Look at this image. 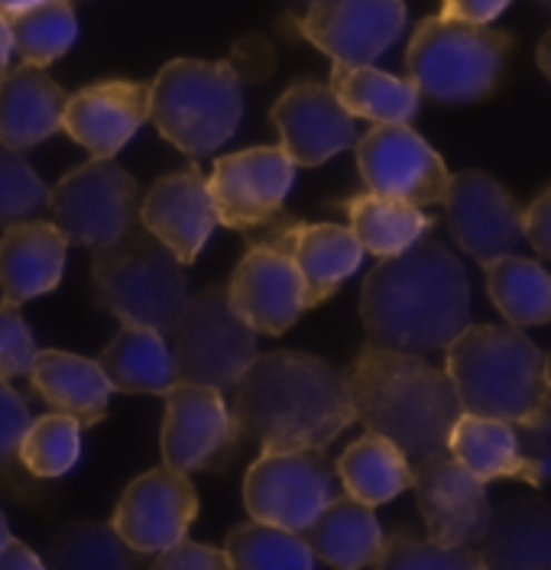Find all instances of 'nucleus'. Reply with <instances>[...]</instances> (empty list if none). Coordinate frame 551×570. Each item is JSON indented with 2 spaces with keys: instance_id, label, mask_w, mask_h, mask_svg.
<instances>
[{
  "instance_id": "1",
  "label": "nucleus",
  "mask_w": 551,
  "mask_h": 570,
  "mask_svg": "<svg viewBox=\"0 0 551 570\" xmlns=\"http://www.w3.org/2000/svg\"><path fill=\"white\" fill-rule=\"evenodd\" d=\"M361 318L376 347L419 356L444 351L471 324L461 259L432 237L380 259L364 279Z\"/></svg>"
},
{
  "instance_id": "2",
  "label": "nucleus",
  "mask_w": 551,
  "mask_h": 570,
  "mask_svg": "<svg viewBox=\"0 0 551 570\" xmlns=\"http://www.w3.org/2000/svg\"><path fill=\"white\" fill-rule=\"evenodd\" d=\"M230 415L259 451H325L357 422L347 380L315 354H257L234 386Z\"/></svg>"
},
{
  "instance_id": "3",
  "label": "nucleus",
  "mask_w": 551,
  "mask_h": 570,
  "mask_svg": "<svg viewBox=\"0 0 551 570\" xmlns=\"http://www.w3.org/2000/svg\"><path fill=\"white\" fill-rule=\"evenodd\" d=\"M357 422L393 441L409 463L447 451L451 428L464 415L451 376L419 354L364 344L344 373Z\"/></svg>"
},
{
  "instance_id": "4",
  "label": "nucleus",
  "mask_w": 551,
  "mask_h": 570,
  "mask_svg": "<svg viewBox=\"0 0 551 570\" xmlns=\"http://www.w3.org/2000/svg\"><path fill=\"white\" fill-rule=\"evenodd\" d=\"M273 71V49L244 39L227 59H173L149 81V120L185 156H211L244 117V88Z\"/></svg>"
},
{
  "instance_id": "5",
  "label": "nucleus",
  "mask_w": 551,
  "mask_h": 570,
  "mask_svg": "<svg viewBox=\"0 0 551 570\" xmlns=\"http://www.w3.org/2000/svg\"><path fill=\"white\" fill-rule=\"evenodd\" d=\"M444 360L468 415L519 425L551 395L549 354L513 324H468Z\"/></svg>"
},
{
  "instance_id": "6",
  "label": "nucleus",
  "mask_w": 551,
  "mask_h": 570,
  "mask_svg": "<svg viewBox=\"0 0 551 570\" xmlns=\"http://www.w3.org/2000/svg\"><path fill=\"white\" fill-rule=\"evenodd\" d=\"M91 288L124 327L173 334L188 302L185 266L144 227H130L110 247L95 249Z\"/></svg>"
},
{
  "instance_id": "7",
  "label": "nucleus",
  "mask_w": 551,
  "mask_h": 570,
  "mask_svg": "<svg viewBox=\"0 0 551 570\" xmlns=\"http://www.w3.org/2000/svg\"><path fill=\"white\" fill-rule=\"evenodd\" d=\"M513 36L480 23L425 17L405 49V75L441 105L483 101L503 81Z\"/></svg>"
},
{
  "instance_id": "8",
  "label": "nucleus",
  "mask_w": 551,
  "mask_h": 570,
  "mask_svg": "<svg viewBox=\"0 0 551 570\" xmlns=\"http://www.w3.org/2000/svg\"><path fill=\"white\" fill-rule=\"evenodd\" d=\"M173 360L179 383L234 390L247 366L257 360V334L237 318L227 302V285H208L185 302L173 327Z\"/></svg>"
},
{
  "instance_id": "9",
  "label": "nucleus",
  "mask_w": 551,
  "mask_h": 570,
  "mask_svg": "<svg viewBox=\"0 0 551 570\" xmlns=\"http://www.w3.org/2000/svg\"><path fill=\"white\" fill-rule=\"evenodd\" d=\"M140 185L114 159H91L49 191V220L69 244L110 247L140 220Z\"/></svg>"
},
{
  "instance_id": "10",
  "label": "nucleus",
  "mask_w": 551,
  "mask_h": 570,
  "mask_svg": "<svg viewBox=\"0 0 551 570\" xmlns=\"http://www.w3.org/2000/svg\"><path fill=\"white\" fill-rule=\"evenodd\" d=\"M334 497L337 473L325 451H263L244 476L250 519L289 532H305Z\"/></svg>"
},
{
  "instance_id": "11",
  "label": "nucleus",
  "mask_w": 551,
  "mask_h": 570,
  "mask_svg": "<svg viewBox=\"0 0 551 570\" xmlns=\"http://www.w3.org/2000/svg\"><path fill=\"white\" fill-rule=\"evenodd\" d=\"M357 169L367 191L415 208L441 205L451 181L444 159L409 124H373L357 140Z\"/></svg>"
},
{
  "instance_id": "12",
  "label": "nucleus",
  "mask_w": 551,
  "mask_h": 570,
  "mask_svg": "<svg viewBox=\"0 0 551 570\" xmlns=\"http://www.w3.org/2000/svg\"><path fill=\"white\" fill-rule=\"evenodd\" d=\"M405 0H308L295 30L341 66H373L405 33Z\"/></svg>"
},
{
  "instance_id": "13",
  "label": "nucleus",
  "mask_w": 551,
  "mask_h": 570,
  "mask_svg": "<svg viewBox=\"0 0 551 570\" xmlns=\"http://www.w3.org/2000/svg\"><path fill=\"white\" fill-rule=\"evenodd\" d=\"M295 181V163L279 146H254L220 156L208 176V195L220 227L257 230L276 217Z\"/></svg>"
},
{
  "instance_id": "14",
  "label": "nucleus",
  "mask_w": 551,
  "mask_h": 570,
  "mask_svg": "<svg viewBox=\"0 0 551 570\" xmlns=\"http://www.w3.org/2000/svg\"><path fill=\"white\" fill-rule=\"evenodd\" d=\"M240 428L224 402V392L195 383H176L166 392L163 461L169 470L191 473L230 461L240 444Z\"/></svg>"
},
{
  "instance_id": "15",
  "label": "nucleus",
  "mask_w": 551,
  "mask_h": 570,
  "mask_svg": "<svg viewBox=\"0 0 551 570\" xmlns=\"http://www.w3.org/2000/svg\"><path fill=\"white\" fill-rule=\"evenodd\" d=\"M444 205V224L457 247L474 256L480 266L510 256L522 237V208L515 205L510 188L503 181L468 169L447 181V191L441 198Z\"/></svg>"
},
{
  "instance_id": "16",
  "label": "nucleus",
  "mask_w": 551,
  "mask_h": 570,
  "mask_svg": "<svg viewBox=\"0 0 551 570\" xmlns=\"http://www.w3.org/2000/svg\"><path fill=\"white\" fill-rule=\"evenodd\" d=\"M247 240L269 244L293 259V266L305 285V305H325L331 295L347 283L361 263L364 247L351 234V227L341 224H308L289 214L269 217L257 230H247Z\"/></svg>"
},
{
  "instance_id": "17",
  "label": "nucleus",
  "mask_w": 551,
  "mask_h": 570,
  "mask_svg": "<svg viewBox=\"0 0 551 570\" xmlns=\"http://www.w3.org/2000/svg\"><path fill=\"white\" fill-rule=\"evenodd\" d=\"M195 515H198V493L188 473L156 466L124 490L110 525L134 551L159 554L185 541Z\"/></svg>"
},
{
  "instance_id": "18",
  "label": "nucleus",
  "mask_w": 551,
  "mask_h": 570,
  "mask_svg": "<svg viewBox=\"0 0 551 570\" xmlns=\"http://www.w3.org/2000/svg\"><path fill=\"white\" fill-rule=\"evenodd\" d=\"M412 490L432 541L451 548L480 544L493 512L486 483L464 470L447 451L412 463Z\"/></svg>"
},
{
  "instance_id": "19",
  "label": "nucleus",
  "mask_w": 551,
  "mask_h": 570,
  "mask_svg": "<svg viewBox=\"0 0 551 570\" xmlns=\"http://www.w3.org/2000/svg\"><path fill=\"white\" fill-rule=\"evenodd\" d=\"M227 302L254 334H286L308 308L293 259L257 240H247V253L227 283Z\"/></svg>"
},
{
  "instance_id": "20",
  "label": "nucleus",
  "mask_w": 551,
  "mask_h": 570,
  "mask_svg": "<svg viewBox=\"0 0 551 570\" xmlns=\"http://www.w3.org/2000/svg\"><path fill=\"white\" fill-rule=\"evenodd\" d=\"M269 120L279 130V149L295 166H322L357 142L354 117L322 81L305 78L289 85L269 110Z\"/></svg>"
},
{
  "instance_id": "21",
  "label": "nucleus",
  "mask_w": 551,
  "mask_h": 570,
  "mask_svg": "<svg viewBox=\"0 0 551 570\" xmlns=\"http://www.w3.org/2000/svg\"><path fill=\"white\" fill-rule=\"evenodd\" d=\"M147 120L149 85L127 78L95 81L69 95L62 110V130L85 146L91 159H114Z\"/></svg>"
},
{
  "instance_id": "22",
  "label": "nucleus",
  "mask_w": 551,
  "mask_h": 570,
  "mask_svg": "<svg viewBox=\"0 0 551 570\" xmlns=\"http://www.w3.org/2000/svg\"><path fill=\"white\" fill-rule=\"evenodd\" d=\"M140 224L163 247L173 249L183 266L195 263L218 227L208 176L198 166H185L152 181L140 202Z\"/></svg>"
},
{
  "instance_id": "23",
  "label": "nucleus",
  "mask_w": 551,
  "mask_h": 570,
  "mask_svg": "<svg viewBox=\"0 0 551 570\" xmlns=\"http://www.w3.org/2000/svg\"><path fill=\"white\" fill-rule=\"evenodd\" d=\"M69 240L52 220H17L0 237V292L3 302L23 305L62 283Z\"/></svg>"
},
{
  "instance_id": "24",
  "label": "nucleus",
  "mask_w": 551,
  "mask_h": 570,
  "mask_svg": "<svg viewBox=\"0 0 551 570\" xmlns=\"http://www.w3.org/2000/svg\"><path fill=\"white\" fill-rule=\"evenodd\" d=\"M66 88L39 66L0 71V142L10 149H33L62 130Z\"/></svg>"
},
{
  "instance_id": "25",
  "label": "nucleus",
  "mask_w": 551,
  "mask_h": 570,
  "mask_svg": "<svg viewBox=\"0 0 551 570\" xmlns=\"http://www.w3.org/2000/svg\"><path fill=\"white\" fill-rule=\"evenodd\" d=\"M478 554L483 570H551L549 499H513L493 509Z\"/></svg>"
},
{
  "instance_id": "26",
  "label": "nucleus",
  "mask_w": 551,
  "mask_h": 570,
  "mask_svg": "<svg viewBox=\"0 0 551 570\" xmlns=\"http://www.w3.org/2000/svg\"><path fill=\"white\" fill-rule=\"evenodd\" d=\"M27 376L52 412L69 415L81 428L98 425L108 415L114 390L98 360H85L69 351H39Z\"/></svg>"
},
{
  "instance_id": "27",
  "label": "nucleus",
  "mask_w": 551,
  "mask_h": 570,
  "mask_svg": "<svg viewBox=\"0 0 551 570\" xmlns=\"http://www.w3.org/2000/svg\"><path fill=\"white\" fill-rule=\"evenodd\" d=\"M312 554L334 570H367L383 551V525L373 515V505L354 497L331 499L322 515L305 529Z\"/></svg>"
},
{
  "instance_id": "28",
  "label": "nucleus",
  "mask_w": 551,
  "mask_h": 570,
  "mask_svg": "<svg viewBox=\"0 0 551 570\" xmlns=\"http://www.w3.org/2000/svg\"><path fill=\"white\" fill-rule=\"evenodd\" d=\"M98 366L108 376L110 390L127 395H166L179 383L166 334L149 327H120V334L98 356Z\"/></svg>"
},
{
  "instance_id": "29",
  "label": "nucleus",
  "mask_w": 551,
  "mask_h": 570,
  "mask_svg": "<svg viewBox=\"0 0 551 570\" xmlns=\"http://www.w3.org/2000/svg\"><path fill=\"white\" fill-rule=\"evenodd\" d=\"M328 88L341 107L357 120L373 124H409L419 114V88L409 78H396L373 66L334 62Z\"/></svg>"
},
{
  "instance_id": "30",
  "label": "nucleus",
  "mask_w": 551,
  "mask_h": 570,
  "mask_svg": "<svg viewBox=\"0 0 551 570\" xmlns=\"http://www.w3.org/2000/svg\"><path fill=\"white\" fill-rule=\"evenodd\" d=\"M337 208H344L347 224H351V234L357 237V244L364 247V253H373L380 259L415 247L422 237H429V230L435 224L422 208H415L409 202L373 195V191L351 195Z\"/></svg>"
},
{
  "instance_id": "31",
  "label": "nucleus",
  "mask_w": 551,
  "mask_h": 570,
  "mask_svg": "<svg viewBox=\"0 0 551 570\" xmlns=\"http://www.w3.org/2000/svg\"><path fill=\"white\" fill-rule=\"evenodd\" d=\"M344 493L367 505H383L396 499L405 490H412V463L403 451L380 438V434H364L357 438L334 466Z\"/></svg>"
},
{
  "instance_id": "32",
  "label": "nucleus",
  "mask_w": 551,
  "mask_h": 570,
  "mask_svg": "<svg viewBox=\"0 0 551 570\" xmlns=\"http://www.w3.org/2000/svg\"><path fill=\"white\" fill-rule=\"evenodd\" d=\"M447 454L471 470L478 480H522V454L513 422L483 419V415H461L451 428Z\"/></svg>"
},
{
  "instance_id": "33",
  "label": "nucleus",
  "mask_w": 551,
  "mask_h": 570,
  "mask_svg": "<svg viewBox=\"0 0 551 570\" xmlns=\"http://www.w3.org/2000/svg\"><path fill=\"white\" fill-rule=\"evenodd\" d=\"M486 292L496 312L513 327H532L551 321V273L525 256H500L483 266Z\"/></svg>"
},
{
  "instance_id": "34",
  "label": "nucleus",
  "mask_w": 551,
  "mask_h": 570,
  "mask_svg": "<svg viewBox=\"0 0 551 570\" xmlns=\"http://www.w3.org/2000/svg\"><path fill=\"white\" fill-rule=\"evenodd\" d=\"M49 570H144V554L134 551L110 522H72L46 548Z\"/></svg>"
},
{
  "instance_id": "35",
  "label": "nucleus",
  "mask_w": 551,
  "mask_h": 570,
  "mask_svg": "<svg viewBox=\"0 0 551 570\" xmlns=\"http://www.w3.org/2000/svg\"><path fill=\"white\" fill-rule=\"evenodd\" d=\"M230 570H315V554L302 532L266 522H244L224 541Z\"/></svg>"
},
{
  "instance_id": "36",
  "label": "nucleus",
  "mask_w": 551,
  "mask_h": 570,
  "mask_svg": "<svg viewBox=\"0 0 551 570\" xmlns=\"http://www.w3.org/2000/svg\"><path fill=\"white\" fill-rule=\"evenodd\" d=\"M7 20L13 33V52H20L23 62L39 69L62 59L78 39L72 0H42Z\"/></svg>"
},
{
  "instance_id": "37",
  "label": "nucleus",
  "mask_w": 551,
  "mask_h": 570,
  "mask_svg": "<svg viewBox=\"0 0 551 570\" xmlns=\"http://www.w3.org/2000/svg\"><path fill=\"white\" fill-rule=\"evenodd\" d=\"M30 422H33V412L27 399L13 386L0 383V497L37 509L49 499V490H46V480H37L20 461V444Z\"/></svg>"
},
{
  "instance_id": "38",
  "label": "nucleus",
  "mask_w": 551,
  "mask_h": 570,
  "mask_svg": "<svg viewBox=\"0 0 551 570\" xmlns=\"http://www.w3.org/2000/svg\"><path fill=\"white\" fill-rule=\"evenodd\" d=\"M78 458H81V425L75 419L52 412L30 422L20 444V461L37 480L66 476Z\"/></svg>"
},
{
  "instance_id": "39",
  "label": "nucleus",
  "mask_w": 551,
  "mask_h": 570,
  "mask_svg": "<svg viewBox=\"0 0 551 570\" xmlns=\"http://www.w3.org/2000/svg\"><path fill=\"white\" fill-rule=\"evenodd\" d=\"M376 570H483L474 548H451L412 532L386 534Z\"/></svg>"
},
{
  "instance_id": "40",
  "label": "nucleus",
  "mask_w": 551,
  "mask_h": 570,
  "mask_svg": "<svg viewBox=\"0 0 551 570\" xmlns=\"http://www.w3.org/2000/svg\"><path fill=\"white\" fill-rule=\"evenodd\" d=\"M46 202H49L46 181L30 169L20 149L0 142V224L27 220L42 212Z\"/></svg>"
},
{
  "instance_id": "41",
  "label": "nucleus",
  "mask_w": 551,
  "mask_h": 570,
  "mask_svg": "<svg viewBox=\"0 0 551 570\" xmlns=\"http://www.w3.org/2000/svg\"><path fill=\"white\" fill-rule=\"evenodd\" d=\"M522 454V483L545 487L551 480V395L515 425Z\"/></svg>"
},
{
  "instance_id": "42",
  "label": "nucleus",
  "mask_w": 551,
  "mask_h": 570,
  "mask_svg": "<svg viewBox=\"0 0 551 570\" xmlns=\"http://www.w3.org/2000/svg\"><path fill=\"white\" fill-rule=\"evenodd\" d=\"M37 341L20 305L0 302V383L27 376L37 360Z\"/></svg>"
},
{
  "instance_id": "43",
  "label": "nucleus",
  "mask_w": 551,
  "mask_h": 570,
  "mask_svg": "<svg viewBox=\"0 0 551 570\" xmlns=\"http://www.w3.org/2000/svg\"><path fill=\"white\" fill-rule=\"evenodd\" d=\"M149 570H230L224 548L211 544H198V541H179L166 551L156 554Z\"/></svg>"
},
{
  "instance_id": "44",
  "label": "nucleus",
  "mask_w": 551,
  "mask_h": 570,
  "mask_svg": "<svg viewBox=\"0 0 551 570\" xmlns=\"http://www.w3.org/2000/svg\"><path fill=\"white\" fill-rule=\"evenodd\" d=\"M522 237L539 256L551 259V185L522 208Z\"/></svg>"
},
{
  "instance_id": "45",
  "label": "nucleus",
  "mask_w": 551,
  "mask_h": 570,
  "mask_svg": "<svg viewBox=\"0 0 551 570\" xmlns=\"http://www.w3.org/2000/svg\"><path fill=\"white\" fill-rule=\"evenodd\" d=\"M513 0H441V17L490 27Z\"/></svg>"
},
{
  "instance_id": "46",
  "label": "nucleus",
  "mask_w": 551,
  "mask_h": 570,
  "mask_svg": "<svg viewBox=\"0 0 551 570\" xmlns=\"http://www.w3.org/2000/svg\"><path fill=\"white\" fill-rule=\"evenodd\" d=\"M0 570H49L46 561L39 558L37 551L17 538H10L3 548H0Z\"/></svg>"
},
{
  "instance_id": "47",
  "label": "nucleus",
  "mask_w": 551,
  "mask_h": 570,
  "mask_svg": "<svg viewBox=\"0 0 551 570\" xmlns=\"http://www.w3.org/2000/svg\"><path fill=\"white\" fill-rule=\"evenodd\" d=\"M13 59V33H10V20L0 13V71L10 69Z\"/></svg>"
},
{
  "instance_id": "48",
  "label": "nucleus",
  "mask_w": 551,
  "mask_h": 570,
  "mask_svg": "<svg viewBox=\"0 0 551 570\" xmlns=\"http://www.w3.org/2000/svg\"><path fill=\"white\" fill-rule=\"evenodd\" d=\"M535 62H539V69L545 71V78H549V81H551V30L545 36H542V42H539Z\"/></svg>"
},
{
  "instance_id": "49",
  "label": "nucleus",
  "mask_w": 551,
  "mask_h": 570,
  "mask_svg": "<svg viewBox=\"0 0 551 570\" xmlns=\"http://www.w3.org/2000/svg\"><path fill=\"white\" fill-rule=\"evenodd\" d=\"M33 3H42V0H0V13H3V17H13V13L27 10V7H33Z\"/></svg>"
},
{
  "instance_id": "50",
  "label": "nucleus",
  "mask_w": 551,
  "mask_h": 570,
  "mask_svg": "<svg viewBox=\"0 0 551 570\" xmlns=\"http://www.w3.org/2000/svg\"><path fill=\"white\" fill-rule=\"evenodd\" d=\"M10 541V525H7V519H3V509H0V548Z\"/></svg>"
},
{
  "instance_id": "51",
  "label": "nucleus",
  "mask_w": 551,
  "mask_h": 570,
  "mask_svg": "<svg viewBox=\"0 0 551 570\" xmlns=\"http://www.w3.org/2000/svg\"><path fill=\"white\" fill-rule=\"evenodd\" d=\"M539 3H542V7H545V10H551V0H539Z\"/></svg>"
},
{
  "instance_id": "52",
  "label": "nucleus",
  "mask_w": 551,
  "mask_h": 570,
  "mask_svg": "<svg viewBox=\"0 0 551 570\" xmlns=\"http://www.w3.org/2000/svg\"><path fill=\"white\" fill-rule=\"evenodd\" d=\"M549 380H551V354H549Z\"/></svg>"
},
{
  "instance_id": "53",
  "label": "nucleus",
  "mask_w": 551,
  "mask_h": 570,
  "mask_svg": "<svg viewBox=\"0 0 551 570\" xmlns=\"http://www.w3.org/2000/svg\"><path fill=\"white\" fill-rule=\"evenodd\" d=\"M298 3H308V0H298Z\"/></svg>"
}]
</instances>
